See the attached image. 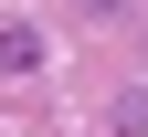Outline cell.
<instances>
[{"mask_svg": "<svg viewBox=\"0 0 148 137\" xmlns=\"http://www.w3.org/2000/svg\"><path fill=\"white\" fill-rule=\"evenodd\" d=\"M53 63V42H42V21H0V74L21 85V74H42Z\"/></svg>", "mask_w": 148, "mask_h": 137, "instance_id": "cell-1", "label": "cell"}, {"mask_svg": "<svg viewBox=\"0 0 148 137\" xmlns=\"http://www.w3.org/2000/svg\"><path fill=\"white\" fill-rule=\"evenodd\" d=\"M116 137H148V85H127V95H116Z\"/></svg>", "mask_w": 148, "mask_h": 137, "instance_id": "cell-2", "label": "cell"}, {"mask_svg": "<svg viewBox=\"0 0 148 137\" xmlns=\"http://www.w3.org/2000/svg\"><path fill=\"white\" fill-rule=\"evenodd\" d=\"M116 11H127V0H85V21H116Z\"/></svg>", "mask_w": 148, "mask_h": 137, "instance_id": "cell-3", "label": "cell"}]
</instances>
